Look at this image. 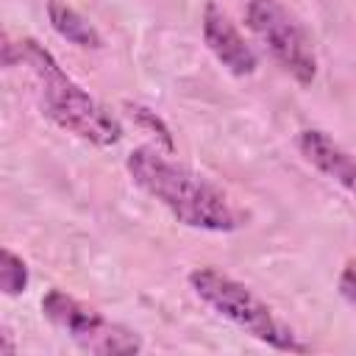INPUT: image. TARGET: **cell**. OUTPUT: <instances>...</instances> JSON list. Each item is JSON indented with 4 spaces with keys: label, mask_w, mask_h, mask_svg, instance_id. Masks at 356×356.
Returning <instances> with one entry per match:
<instances>
[{
    "label": "cell",
    "mask_w": 356,
    "mask_h": 356,
    "mask_svg": "<svg viewBox=\"0 0 356 356\" xmlns=\"http://www.w3.org/2000/svg\"><path fill=\"white\" fill-rule=\"evenodd\" d=\"M125 170L147 197L164 206L186 228L228 234L245 225L242 211L220 186H214L195 170L172 161L170 153L156 145L134 147L125 156Z\"/></svg>",
    "instance_id": "obj_1"
},
{
    "label": "cell",
    "mask_w": 356,
    "mask_h": 356,
    "mask_svg": "<svg viewBox=\"0 0 356 356\" xmlns=\"http://www.w3.org/2000/svg\"><path fill=\"white\" fill-rule=\"evenodd\" d=\"M14 44L17 61L31 67L39 83L42 114L53 125L95 147H114L122 139L120 117L111 114L103 103H97L78 81H72L44 44H39L33 36H22Z\"/></svg>",
    "instance_id": "obj_2"
},
{
    "label": "cell",
    "mask_w": 356,
    "mask_h": 356,
    "mask_svg": "<svg viewBox=\"0 0 356 356\" xmlns=\"http://www.w3.org/2000/svg\"><path fill=\"white\" fill-rule=\"evenodd\" d=\"M189 289L222 320L259 339L261 345L281 353H309L312 345L303 342L289 323H284L273 306H267L250 286L231 278L217 267H195L189 275Z\"/></svg>",
    "instance_id": "obj_3"
},
{
    "label": "cell",
    "mask_w": 356,
    "mask_h": 356,
    "mask_svg": "<svg viewBox=\"0 0 356 356\" xmlns=\"http://www.w3.org/2000/svg\"><path fill=\"white\" fill-rule=\"evenodd\" d=\"M42 314L64 337H70L81 350L95 356H136L145 350L142 337L134 328H125L95 306L78 300L75 295L53 286L42 295Z\"/></svg>",
    "instance_id": "obj_4"
},
{
    "label": "cell",
    "mask_w": 356,
    "mask_h": 356,
    "mask_svg": "<svg viewBox=\"0 0 356 356\" xmlns=\"http://www.w3.org/2000/svg\"><path fill=\"white\" fill-rule=\"evenodd\" d=\"M245 25L289 78H295L300 86H312L317 78L312 39L281 0H248Z\"/></svg>",
    "instance_id": "obj_5"
},
{
    "label": "cell",
    "mask_w": 356,
    "mask_h": 356,
    "mask_svg": "<svg viewBox=\"0 0 356 356\" xmlns=\"http://www.w3.org/2000/svg\"><path fill=\"white\" fill-rule=\"evenodd\" d=\"M200 28H203V42L209 47V53L236 78H245V75H253L256 67H259V56L256 50L248 44V39L239 33L236 22L214 3L209 0L203 6V19H200Z\"/></svg>",
    "instance_id": "obj_6"
},
{
    "label": "cell",
    "mask_w": 356,
    "mask_h": 356,
    "mask_svg": "<svg viewBox=\"0 0 356 356\" xmlns=\"http://www.w3.org/2000/svg\"><path fill=\"white\" fill-rule=\"evenodd\" d=\"M295 145H298V153L314 170H320L325 178H331L348 195L356 197V159L334 136H328L320 128H303V131H298Z\"/></svg>",
    "instance_id": "obj_7"
},
{
    "label": "cell",
    "mask_w": 356,
    "mask_h": 356,
    "mask_svg": "<svg viewBox=\"0 0 356 356\" xmlns=\"http://www.w3.org/2000/svg\"><path fill=\"white\" fill-rule=\"evenodd\" d=\"M47 19H50V28L64 42H70L81 50H100L106 44L103 33L95 28V22H89L78 8H72L61 0H47Z\"/></svg>",
    "instance_id": "obj_8"
},
{
    "label": "cell",
    "mask_w": 356,
    "mask_h": 356,
    "mask_svg": "<svg viewBox=\"0 0 356 356\" xmlns=\"http://www.w3.org/2000/svg\"><path fill=\"white\" fill-rule=\"evenodd\" d=\"M125 108H128V117H131L142 131H147V134L156 139V147H161L164 153L172 156V150H175V139H172L170 125H167L153 108H147V106H142V103H125Z\"/></svg>",
    "instance_id": "obj_9"
},
{
    "label": "cell",
    "mask_w": 356,
    "mask_h": 356,
    "mask_svg": "<svg viewBox=\"0 0 356 356\" xmlns=\"http://www.w3.org/2000/svg\"><path fill=\"white\" fill-rule=\"evenodd\" d=\"M0 289L6 298H17L28 289V264L11 248L0 250Z\"/></svg>",
    "instance_id": "obj_10"
},
{
    "label": "cell",
    "mask_w": 356,
    "mask_h": 356,
    "mask_svg": "<svg viewBox=\"0 0 356 356\" xmlns=\"http://www.w3.org/2000/svg\"><path fill=\"white\" fill-rule=\"evenodd\" d=\"M337 286H339V295L350 303V309L356 312V259H348L339 278H337Z\"/></svg>",
    "instance_id": "obj_11"
}]
</instances>
